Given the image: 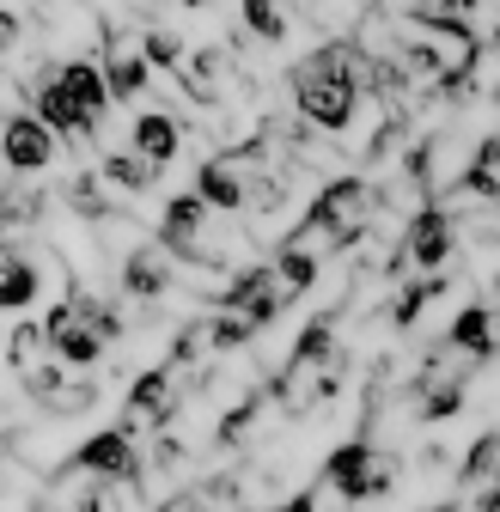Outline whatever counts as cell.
Returning <instances> with one entry per match:
<instances>
[{"mask_svg":"<svg viewBox=\"0 0 500 512\" xmlns=\"http://www.w3.org/2000/svg\"><path fill=\"white\" fill-rule=\"evenodd\" d=\"M55 74H61V86H68V92L80 98V110H86L92 122H104V116H110V104H116V98H110V86H104V61L74 55V61H61Z\"/></svg>","mask_w":500,"mask_h":512,"instance_id":"cell-11","label":"cell"},{"mask_svg":"<svg viewBox=\"0 0 500 512\" xmlns=\"http://www.w3.org/2000/svg\"><path fill=\"white\" fill-rule=\"evenodd\" d=\"M141 55L153 61V68H171V74H177V61H183V43H177L165 25H147V43H141Z\"/></svg>","mask_w":500,"mask_h":512,"instance_id":"cell-19","label":"cell"},{"mask_svg":"<svg viewBox=\"0 0 500 512\" xmlns=\"http://www.w3.org/2000/svg\"><path fill=\"white\" fill-rule=\"evenodd\" d=\"M43 293V275L31 269V256H0V311H25Z\"/></svg>","mask_w":500,"mask_h":512,"instance_id":"cell-14","label":"cell"},{"mask_svg":"<svg viewBox=\"0 0 500 512\" xmlns=\"http://www.w3.org/2000/svg\"><path fill=\"white\" fill-rule=\"evenodd\" d=\"M372 202H379V189H372L366 177H354V171H342V177H330V183L318 189V196H311L299 238L324 244V250L354 244V238L366 232V220H372Z\"/></svg>","mask_w":500,"mask_h":512,"instance_id":"cell-1","label":"cell"},{"mask_svg":"<svg viewBox=\"0 0 500 512\" xmlns=\"http://www.w3.org/2000/svg\"><path fill=\"white\" fill-rule=\"evenodd\" d=\"M494 464H500V433H482L470 452H464V470H458V476H464V488H470V482H482V476H494Z\"/></svg>","mask_w":500,"mask_h":512,"instance_id":"cell-18","label":"cell"},{"mask_svg":"<svg viewBox=\"0 0 500 512\" xmlns=\"http://www.w3.org/2000/svg\"><path fill=\"white\" fill-rule=\"evenodd\" d=\"M68 464H74V476H135V464H141V458H135V427L122 421V427L92 433Z\"/></svg>","mask_w":500,"mask_h":512,"instance_id":"cell-7","label":"cell"},{"mask_svg":"<svg viewBox=\"0 0 500 512\" xmlns=\"http://www.w3.org/2000/svg\"><path fill=\"white\" fill-rule=\"evenodd\" d=\"M494 317L500 311H488V305H464L452 317V330H446V348L464 354V360H488L494 354Z\"/></svg>","mask_w":500,"mask_h":512,"instance_id":"cell-12","label":"cell"},{"mask_svg":"<svg viewBox=\"0 0 500 512\" xmlns=\"http://www.w3.org/2000/svg\"><path fill=\"white\" fill-rule=\"evenodd\" d=\"M43 336H49V354L61 360V366H68V372H86V366H98L104 360V336L86 324V317L74 311V305H55L49 317H43Z\"/></svg>","mask_w":500,"mask_h":512,"instance_id":"cell-4","label":"cell"},{"mask_svg":"<svg viewBox=\"0 0 500 512\" xmlns=\"http://www.w3.org/2000/svg\"><path fill=\"white\" fill-rule=\"evenodd\" d=\"M440 293H446V275H440V269H421V281H409V287L397 293L391 324H397V330H415V324H421V311L440 299Z\"/></svg>","mask_w":500,"mask_h":512,"instance_id":"cell-15","label":"cell"},{"mask_svg":"<svg viewBox=\"0 0 500 512\" xmlns=\"http://www.w3.org/2000/svg\"><path fill=\"white\" fill-rule=\"evenodd\" d=\"M208 214H214V208L196 196V189H190V196H171V202H165V214H159V244H165L171 256H190V244L202 238Z\"/></svg>","mask_w":500,"mask_h":512,"instance_id":"cell-10","label":"cell"},{"mask_svg":"<svg viewBox=\"0 0 500 512\" xmlns=\"http://www.w3.org/2000/svg\"><path fill=\"white\" fill-rule=\"evenodd\" d=\"M452 250H458V238H452V220L440 208H415L409 214V232H403V263L409 269H446Z\"/></svg>","mask_w":500,"mask_h":512,"instance_id":"cell-6","label":"cell"},{"mask_svg":"<svg viewBox=\"0 0 500 512\" xmlns=\"http://www.w3.org/2000/svg\"><path fill=\"white\" fill-rule=\"evenodd\" d=\"M244 25L257 43H281L287 37V13L275 7V0H244Z\"/></svg>","mask_w":500,"mask_h":512,"instance_id":"cell-17","label":"cell"},{"mask_svg":"<svg viewBox=\"0 0 500 512\" xmlns=\"http://www.w3.org/2000/svg\"><path fill=\"white\" fill-rule=\"evenodd\" d=\"M129 147L165 171V165L183 153V122H177V116H165V110H141V116L129 122Z\"/></svg>","mask_w":500,"mask_h":512,"instance_id":"cell-9","label":"cell"},{"mask_svg":"<svg viewBox=\"0 0 500 512\" xmlns=\"http://www.w3.org/2000/svg\"><path fill=\"white\" fill-rule=\"evenodd\" d=\"M171 397H177V366L165 360V366H147V372L129 384V403H122V415H129V427H159L165 415H177Z\"/></svg>","mask_w":500,"mask_h":512,"instance_id":"cell-8","label":"cell"},{"mask_svg":"<svg viewBox=\"0 0 500 512\" xmlns=\"http://www.w3.org/2000/svg\"><path fill=\"white\" fill-rule=\"evenodd\" d=\"M19 37H25V19H19L13 7H0V55H7V49H13Z\"/></svg>","mask_w":500,"mask_h":512,"instance_id":"cell-21","label":"cell"},{"mask_svg":"<svg viewBox=\"0 0 500 512\" xmlns=\"http://www.w3.org/2000/svg\"><path fill=\"white\" fill-rule=\"evenodd\" d=\"M43 348H49L43 324H19V330H13V366H31V360H37Z\"/></svg>","mask_w":500,"mask_h":512,"instance_id":"cell-20","label":"cell"},{"mask_svg":"<svg viewBox=\"0 0 500 512\" xmlns=\"http://www.w3.org/2000/svg\"><path fill=\"white\" fill-rule=\"evenodd\" d=\"M116 287L129 293V299H141V305H153V299H165L171 287H177V256L153 238V244H129L116 256Z\"/></svg>","mask_w":500,"mask_h":512,"instance_id":"cell-3","label":"cell"},{"mask_svg":"<svg viewBox=\"0 0 500 512\" xmlns=\"http://www.w3.org/2000/svg\"><path fill=\"white\" fill-rule=\"evenodd\" d=\"M494 110H500V92H494Z\"/></svg>","mask_w":500,"mask_h":512,"instance_id":"cell-22","label":"cell"},{"mask_svg":"<svg viewBox=\"0 0 500 512\" xmlns=\"http://www.w3.org/2000/svg\"><path fill=\"white\" fill-rule=\"evenodd\" d=\"M0 159H7L13 177H43L55 165V128L37 110H13L0 122Z\"/></svg>","mask_w":500,"mask_h":512,"instance_id":"cell-2","label":"cell"},{"mask_svg":"<svg viewBox=\"0 0 500 512\" xmlns=\"http://www.w3.org/2000/svg\"><path fill=\"white\" fill-rule=\"evenodd\" d=\"M372 470H379V445L372 439H348V445H336V452L324 458V482L318 488H330L336 500H372Z\"/></svg>","mask_w":500,"mask_h":512,"instance_id":"cell-5","label":"cell"},{"mask_svg":"<svg viewBox=\"0 0 500 512\" xmlns=\"http://www.w3.org/2000/svg\"><path fill=\"white\" fill-rule=\"evenodd\" d=\"M147 80H153V61H147L141 49H129V43H110V61H104V86H110V98H141Z\"/></svg>","mask_w":500,"mask_h":512,"instance_id":"cell-13","label":"cell"},{"mask_svg":"<svg viewBox=\"0 0 500 512\" xmlns=\"http://www.w3.org/2000/svg\"><path fill=\"white\" fill-rule=\"evenodd\" d=\"M98 177H104L110 189H129V196H135V189H147V183L159 177V165H153V159H141V153L129 147V153H110V159L98 165Z\"/></svg>","mask_w":500,"mask_h":512,"instance_id":"cell-16","label":"cell"}]
</instances>
